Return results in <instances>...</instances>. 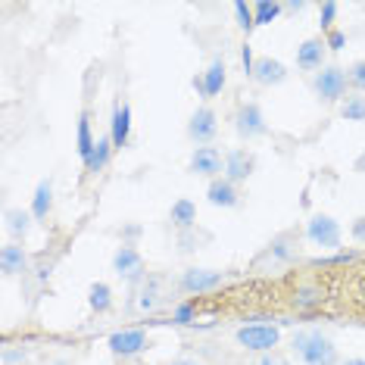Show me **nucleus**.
Returning a JSON list of instances; mask_svg holds the SVG:
<instances>
[{
  "label": "nucleus",
  "mask_w": 365,
  "mask_h": 365,
  "mask_svg": "<svg viewBox=\"0 0 365 365\" xmlns=\"http://www.w3.org/2000/svg\"><path fill=\"white\" fill-rule=\"evenodd\" d=\"M294 353L303 365H340L334 340L322 331H297L294 334Z\"/></svg>",
  "instance_id": "f257e3e1"
},
{
  "label": "nucleus",
  "mask_w": 365,
  "mask_h": 365,
  "mask_svg": "<svg viewBox=\"0 0 365 365\" xmlns=\"http://www.w3.org/2000/svg\"><path fill=\"white\" fill-rule=\"evenodd\" d=\"M340 237H344V231H340L337 219L328 212H315L309 222H306V240L315 247H322V250H340Z\"/></svg>",
  "instance_id": "f03ea898"
},
{
  "label": "nucleus",
  "mask_w": 365,
  "mask_h": 365,
  "mask_svg": "<svg viewBox=\"0 0 365 365\" xmlns=\"http://www.w3.org/2000/svg\"><path fill=\"white\" fill-rule=\"evenodd\" d=\"M237 344L250 353H272L281 344V328L278 325H244L237 328Z\"/></svg>",
  "instance_id": "7ed1b4c3"
},
{
  "label": "nucleus",
  "mask_w": 365,
  "mask_h": 365,
  "mask_svg": "<svg viewBox=\"0 0 365 365\" xmlns=\"http://www.w3.org/2000/svg\"><path fill=\"white\" fill-rule=\"evenodd\" d=\"M113 272L119 275L125 284H144L147 281V265H144V256H140L131 244H122L119 250L113 253Z\"/></svg>",
  "instance_id": "20e7f679"
},
{
  "label": "nucleus",
  "mask_w": 365,
  "mask_h": 365,
  "mask_svg": "<svg viewBox=\"0 0 365 365\" xmlns=\"http://www.w3.org/2000/svg\"><path fill=\"white\" fill-rule=\"evenodd\" d=\"M113 356H122V359H135L150 346V337H147L144 328H122V331H113L110 340H106Z\"/></svg>",
  "instance_id": "39448f33"
},
{
  "label": "nucleus",
  "mask_w": 365,
  "mask_h": 365,
  "mask_svg": "<svg viewBox=\"0 0 365 365\" xmlns=\"http://www.w3.org/2000/svg\"><path fill=\"white\" fill-rule=\"evenodd\" d=\"M222 284H225V275L215 269H185L178 278V287L185 290V294L190 297H203V294H212V290H219Z\"/></svg>",
  "instance_id": "423d86ee"
},
{
  "label": "nucleus",
  "mask_w": 365,
  "mask_h": 365,
  "mask_svg": "<svg viewBox=\"0 0 365 365\" xmlns=\"http://www.w3.org/2000/svg\"><path fill=\"white\" fill-rule=\"evenodd\" d=\"M346 72L344 69H337V66H322L319 72H315V81H312V88H315V94L322 97L325 103H337L340 97L346 94Z\"/></svg>",
  "instance_id": "0eeeda50"
},
{
  "label": "nucleus",
  "mask_w": 365,
  "mask_h": 365,
  "mask_svg": "<svg viewBox=\"0 0 365 365\" xmlns=\"http://www.w3.org/2000/svg\"><path fill=\"white\" fill-rule=\"evenodd\" d=\"M235 131L244 140H256V138H262L265 131H269L259 103H240L237 106V113H235Z\"/></svg>",
  "instance_id": "6e6552de"
},
{
  "label": "nucleus",
  "mask_w": 365,
  "mask_h": 365,
  "mask_svg": "<svg viewBox=\"0 0 365 365\" xmlns=\"http://www.w3.org/2000/svg\"><path fill=\"white\" fill-rule=\"evenodd\" d=\"M187 169L194 172V175L200 178H222V172H225V156H222V150H215V147H197L194 153H190V163Z\"/></svg>",
  "instance_id": "1a4fd4ad"
},
{
  "label": "nucleus",
  "mask_w": 365,
  "mask_h": 365,
  "mask_svg": "<svg viewBox=\"0 0 365 365\" xmlns=\"http://www.w3.org/2000/svg\"><path fill=\"white\" fill-rule=\"evenodd\" d=\"M215 135H219V115H215V110L212 106H197L187 122V138L194 140V144L206 147Z\"/></svg>",
  "instance_id": "9d476101"
},
{
  "label": "nucleus",
  "mask_w": 365,
  "mask_h": 365,
  "mask_svg": "<svg viewBox=\"0 0 365 365\" xmlns=\"http://www.w3.org/2000/svg\"><path fill=\"white\" fill-rule=\"evenodd\" d=\"M225 85H228V66H225V60H212L210 66H206L203 76L194 78V88H197V94H200L203 101L219 97L222 91H225Z\"/></svg>",
  "instance_id": "9b49d317"
},
{
  "label": "nucleus",
  "mask_w": 365,
  "mask_h": 365,
  "mask_svg": "<svg viewBox=\"0 0 365 365\" xmlns=\"http://www.w3.org/2000/svg\"><path fill=\"white\" fill-rule=\"evenodd\" d=\"M110 140L115 150H125L131 140V106L125 101H119L113 106V119H110Z\"/></svg>",
  "instance_id": "f8f14e48"
},
{
  "label": "nucleus",
  "mask_w": 365,
  "mask_h": 365,
  "mask_svg": "<svg viewBox=\"0 0 365 365\" xmlns=\"http://www.w3.org/2000/svg\"><path fill=\"white\" fill-rule=\"evenodd\" d=\"M253 81L262 88H278L287 81V66L281 60H272V56H259L253 69Z\"/></svg>",
  "instance_id": "ddd939ff"
},
{
  "label": "nucleus",
  "mask_w": 365,
  "mask_h": 365,
  "mask_svg": "<svg viewBox=\"0 0 365 365\" xmlns=\"http://www.w3.org/2000/svg\"><path fill=\"white\" fill-rule=\"evenodd\" d=\"M0 272H4L6 278H16V275H22V272H29V253L19 240L4 244V250H0Z\"/></svg>",
  "instance_id": "4468645a"
},
{
  "label": "nucleus",
  "mask_w": 365,
  "mask_h": 365,
  "mask_svg": "<svg viewBox=\"0 0 365 365\" xmlns=\"http://www.w3.org/2000/svg\"><path fill=\"white\" fill-rule=\"evenodd\" d=\"M206 200H210L212 206H219V210H235V206L240 203L237 185H235V181H228L225 175L212 178L210 187H206Z\"/></svg>",
  "instance_id": "2eb2a0df"
},
{
  "label": "nucleus",
  "mask_w": 365,
  "mask_h": 365,
  "mask_svg": "<svg viewBox=\"0 0 365 365\" xmlns=\"http://www.w3.org/2000/svg\"><path fill=\"white\" fill-rule=\"evenodd\" d=\"M256 169V156L250 150H228L225 153V178L228 181H247Z\"/></svg>",
  "instance_id": "dca6fc26"
},
{
  "label": "nucleus",
  "mask_w": 365,
  "mask_h": 365,
  "mask_svg": "<svg viewBox=\"0 0 365 365\" xmlns=\"http://www.w3.org/2000/svg\"><path fill=\"white\" fill-rule=\"evenodd\" d=\"M325 51H328V44H325V38H306L300 47H297V66L306 72H315V69H322V60H325Z\"/></svg>",
  "instance_id": "f3484780"
},
{
  "label": "nucleus",
  "mask_w": 365,
  "mask_h": 365,
  "mask_svg": "<svg viewBox=\"0 0 365 365\" xmlns=\"http://www.w3.org/2000/svg\"><path fill=\"white\" fill-rule=\"evenodd\" d=\"M53 210V181L51 178H41L35 194H31V215H35V222H44L47 215Z\"/></svg>",
  "instance_id": "a211bd4d"
},
{
  "label": "nucleus",
  "mask_w": 365,
  "mask_h": 365,
  "mask_svg": "<svg viewBox=\"0 0 365 365\" xmlns=\"http://www.w3.org/2000/svg\"><path fill=\"white\" fill-rule=\"evenodd\" d=\"M169 222L178 231H190V228L197 225V203L187 200V197L175 200V203H172V210H169Z\"/></svg>",
  "instance_id": "6ab92c4d"
},
{
  "label": "nucleus",
  "mask_w": 365,
  "mask_h": 365,
  "mask_svg": "<svg viewBox=\"0 0 365 365\" xmlns=\"http://www.w3.org/2000/svg\"><path fill=\"white\" fill-rule=\"evenodd\" d=\"M113 153H115V147H113L110 135H106V138H97V147H94V153L88 156V163H85V172H88V175H97V172H103L106 165H110Z\"/></svg>",
  "instance_id": "aec40b11"
},
{
  "label": "nucleus",
  "mask_w": 365,
  "mask_h": 365,
  "mask_svg": "<svg viewBox=\"0 0 365 365\" xmlns=\"http://www.w3.org/2000/svg\"><path fill=\"white\" fill-rule=\"evenodd\" d=\"M31 219H35V215L26 212V210H6L4 222H6V231H10V237L26 240L29 231H31Z\"/></svg>",
  "instance_id": "412c9836"
},
{
  "label": "nucleus",
  "mask_w": 365,
  "mask_h": 365,
  "mask_svg": "<svg viewBox=\"0 0 365 365\" xmlns=\"http://www.w3.org/2000/svg\"><path fill=\"white\" fill-rule=\"evenodd\" d=\"M88 306L94 309L97 315L110 312L113 309V287L103 284V281H94V284L88 287Z\"/></svg>",
  "instance_id": "4be33fe9"
},
{
  "label": "nucleus",
  "mask_w": 365,
  "mask_h": 365,
  "mask_svg": "<svg viewBox=\"0 0 365 365\" xmlns=\"http://www.w3.org/2000/svg\"><path fill=\"white\" fill-rule=\"evenodd\" d=\"M94 147H97V140H94V135H91V115L81 113L78 115V131H76V150L81 156V163H88V156L94 153Z\"/></svg>",
  "instance_id": "5701e85b"
},
{
  "label": "nucleus",
  "mask_w": 365,
  "mask_h": 365,
  "mask_svg": "<svg viewBox=\"0 0 365 365\" xmlns=\"http://www.w3.org/2000/svg\"><path fill=\"white\" fill-rule=\"evenodd\" d=\"M294 256H297V244L290 235H278L269 244V250H265V259H272V262H290Z\"/></svg>",
  "instance_id": "b1692460"
},
{
  "label": "nucleus",
  "mask_w": 365,
  "mask_h": 365,
  "mask_svg": "<svg viewBox=\"0 0 365 365\" xmlns=\"http://www.w3.org/2000/svg\"><path fill=\"white\" fill-rule=\"evenodd\" d=\"M160 297H163L160 281H156V278H147L144 284L138 287V309H140V312H153L156 306H160Z\"/></svg>",
  "instance_id": "393cba45"
},
{
  "label": "nucleus",
  "mask_w": 365,
  "mask_h": 365,
  "mask_svg": "<svg viewBox=\"0 0 365 365\" xmlns=\"http://www.w3.org/2000/svg\"><path fill=\"white\" fill-rule=\"evenodd\" d=\"M281 13H284V4H278V0H259V4H253L256 26H272Z\"/></svg>",
  "instance_id": "a878e982"
},
{
  "label": "nucleus",
  "mask_w": 365,
  "mask_h": 365,
  "mask_svg": "<svg viewBox=\"0 0 365 365\" xmlns=\"http://www.w3.org/2000/svg\"><path fill=\"white\" fill-rule=\"evenodd\" d=\"M325 300V290L322 287H297L294 290V306L297 309H315Z\"/></svg>",
  "instance_id": "bb28decb"
},
{
  "label": "nucleus",
  "mask_w": 365,
  "mask_h": 365,
  "mask_svg": "<svg viewBox=\"0 0 365 365\" xmlns=\"http://www.w3.org/2000/svg\"><path fill=\"white\" fill-rule=\"evenodd\" d=\"M356 259H359V253H356V250H337L331 256H319V259H312L309 265H312V269H337V265H350Z\"/></svg>",
  "instance_id": "cd10ccee"
},
{
  "label": "nucleus",
  "mask_w": 365,
  "mask_h": 365,
  "mask_svg": "<svg viewBox=\"0 0 365 365\" xmlns=\"http://www.w3.org/2000/svg\"><path fill=\"white\" fill-rule=\"evenodd\" d=\"M340 115H344L346 122H365V97H346L344 106H340Z\"/></svg>",
  "instance_id": "c85d7f7f"
},
{
  "label": "nucleus",
  "mask_w": 365,
  "mask_h": 365,
  "mask_svg": "<svg viewBox=\"0 0 365 365\" xmlns=\"http://www.w3.org/2000/svg\"><path fill=\"white\" fill-rule=\"evenodd\" d=\"M235 19H237V26L244 29V31H253V29H256L253 6L247 4V0H237V4H235Z\"/></svg>",
  "instance_id": "c756f323"
},
{
  "label": "nucleus",
  "mask_w": 365,
  "mask_h": 365,
  "mask_svg": "<svg viewBox=\"0 0 365 365\" xmlns=\"http://www.w3.org/2000/svg\"><path fill=\"white\" fill-rule=\"evenodd\" d=\"M337 10H340V6L334 4V0H325V4H322V6H319V26H322V31H325V35H328V31H331V29H334Z\"/></svg>",
  "instance_id": "7c9ffc66"
},
{
  "label": "nucleus",
  "mask_w": 365,
  "mask_h": 365,
  "mask_svg": "<svg viewBox=\"0 0 365 365\" xmlns=\"http://www.w3.org/2000/svg\"><path fill=\"white\" fill-rule=\"evenodd\" d=\"M194 319H197V306L194 303H181V306L172 309V322H175V325H190Z\"/></svg>",
  "instance_id": "2f4dec72"
},
{
  "label": "nucleus",
  "mask_w": 365,
  "mask_h": 365,
  "mask_svg": "<svg viewBox=\"0 0 365 365\" xmlns=\"http://www.w3.org/2000/svg\"><path fill=\"white\" fill-rule=\"evenodd\" d=\"M346 78H350V85L359 91V94H365V60H356L350 66V72H346Z\"/></svg>",
  "instance_id": "473e14b6"
},
{
  "label": "nucleus",
  "mask_w": 365,
  "mask_h": 365,
  "mask_svg": "<svg viewBox=\"0 0 365 365\" xmlns=\"http://www.w3.org/2000/svg\"><path fill=\"white\" fill-rule=\"evenodd\" d=\"M240 66H244V76L253 78V69H256V56H253V47L244 44L240 47Z\"/></svg>",
  "instance_id": "72a5a7b5"
},
{
  "label": "nucleus",
  "mask_w": 365,
  "mask_h": 365,
  "mask_svg": "<svg viewBox=\"0 0 365 365\" xmlns=\"http://www.w3.org/2000/svg\"><path fill=\"white\" fill-rule=\"evenodd\" d=\"M325 44H328V51L337 53V51H344V47H346V35L340 29H331L328 35H325Z\"/></svg>",
  "instance_id": "f704fd0d"
},
{
  "label": "nucleus",
  "mask_w": 365,
  "mask_h": 365,
  "mask_svg": "<svg viewBox=\"0 0 365 365\" xmlns=\"http://www.w3.org/2000/svg\"><path fill=\"white\" fill-rule=\"evenodd\" d=\"M350 235H353V240H359V244H365V215H359V219H353Z\"/></svg>",
  "instance_id": "c9c22d12"
},
{
  "label": "nucleus",
  "mask_w": 365,
  "mask_h": 365,
  "mask_svg": "<svg viewBox=\"0 0 365 365\" xmlns=\"http://www.w3.org/2000/svg\"><path fill=\"white\" fill-rule=\"evenodd\" d=\"M253 365H290L287 359H278V356H272V353H265V356H259Z\"/></svg>",
  "instance_id": "e433bc0d"
},
{
  "label": "nucleus",
  "mask_w": 365,
  "mask_h": 365,
  "mask_svg": "<svg viewBox=\"0 0 365 365\" xmlns=\"http://www.w3.org/2000/svg\"><path fill=\"white\" fill-rule=\"evenodd\" d=\"M26 359V350H4V362L10 365V362H22Z\"/></svg>",
  "instance_id": "4c0bfd02"
},
{
  "label": "nucleus",
  "mask_w": 365,
  "mask_h": 365,
  "mask_svg": "<svg viewBox=\"0 0 365 365\" xmlns=\"http://www.w3.org/2000/svg\"><path fill=\"white\" fill-rule=\"evenodd\" d=\"M306 6H309V4H306V0H290V4H284V13H303L306 10Z\"/></svg>",
  "instance_id": "58836bf2"
},
{
  "label": "nucleus",
  "mask_w": 365,
  "mask_h": 365,
  "mask_svg": "<svg viewBox=\"0 0 365 365\" xmlns=\"http://www.w3.org/2000/svg\"><path fill=\"white\" fill-rule=\"evenodd\" d=\"M122 237H128V240L140 237V225H128V228H122Z\"/></svg>",
  "instance_id": "ea45409f"
},
{
  "label": "nucleus",
  "mask_w": 365,
  "mask_h": 365,
  "mask_svg": "<svg viewBox=\"0 0 365 365\" xmlns=\"http://www.w3.org/2000/svg\"><path fill=\"white\" fill-rule=\"evenodd\" d=\"M340 365H365V356H353V359H346V362H340Z\"/></svg>",
  "instance_id": "a19ab883"
},
{
  "label": "nucleus",
  "mask_w": 365,
  "mask_h": 365,
  "mask_svg": "<svg viewBox=\"0 0 365 365\" xmlns=\"http://www.w3.org/2000/svg\"><path fill=\"white\" fill-rule=\"evenodd\" d=\"M169 365H203V362H197V359H175V362H169Z\"/></svg>",
  "instance_id": "79ce46f5"
},
{
  "label": "nucleus",
  "mask_w": 365,
  "mask_h": 365,
  "mask_svg": "<svg viewBox=\"0 0 365 365\" xmlns=\"http://www.w3.org/2000/svg\"><path fill=\"white\" fill-rule=\"evenodd\" d=\"M356 172H365V153L359 156V160H356Z\"/></svg>",
  "instance_id": "37998d69"
},
{
  "label": "nucleus",
  "mask_w": 365,
  "mask_h": 365,
  "mask_svg": "<svg viewBox=\"0 0 365 365\" xmlns=\"http://www.w3.org/2000/svg\"><path fill=\"white\" fill-rule=\"evenodd\" d=\"M51 365H69V362H63V359H56V362H51Z\"/></svg>",
  "instance_id": "c03bdc74"
}]
</instances>
